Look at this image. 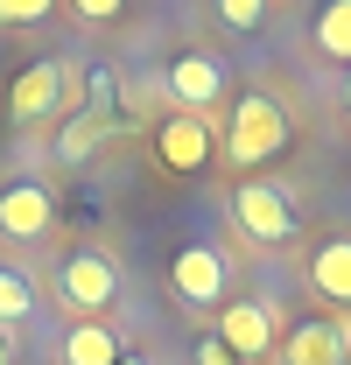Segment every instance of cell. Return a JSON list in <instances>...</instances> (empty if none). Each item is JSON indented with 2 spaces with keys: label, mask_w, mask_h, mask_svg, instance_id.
Returning a JSON list of instances; mask_svg holds the SVG:
<instances>
[{
  "label": "cell",
  "mask_w": 351,
  "mask_h": 365,
  "mask_svg": "<svg viewBox=\"0 0 351 365\" xmlns=\"http://www.w3.org/2000/svg\"><path fill=\"white\" fill-rule=\"evenodd\" d=\"M345 91H351V71H345Z\"/></svg>",
  "instance_id": "cell-23"
},
{
  "label": "cell",
  "mask_w": 351,
  "mask_h": 365,
  "mask_svg": "<svg viewBox=\"0 0 351 365\" xmlns=\"http://www.w3.org/2000/svg\"><path fill=\"white\" fill-rule=\"evenodd\" d=\"M274 7H281V0H274ZM288 7H302V0H288Z\"/></svg>",
  "instance_id": "cell-22"
},
{
  "label": "cell",
  "mask_w": 351,
  "mask_h": 365,
  "mask_svg": "<svg viewBox=\"0 0 351 365\" xmlns=\"http://www.w3.org/2000/svg\"><path fill=\"white\" fill-rule=\"evenodd\" d=\"M120 359H127V337H120L113 317L63 323V337H56V365H120Z\"/></svg>",
  "instance_id": "cell-12"
},
{
  "label": "cell",
  "mask_w": 351,
  "mask_h": 365,
  "mask_svg": "<svg viewBox=\"0 0 351 365\" xmlns=\"http://www.w3.org/2000/svg\"><path fill=\"white\" fill-rule=\"evenodd\" d=\"M0 365H21V337L14 330H0Z\"/></svg>",
  "instance_id": "cell-19"
},
{
  "label": "cell",
  "mask_w": 351,
  "mask_h": 365,
  "mask_svg": "<svg viewBox=\"0 0 351 365\" xmlns=\"http://www.w3.org/2000/svg\"><path fill=\"white\" fill-rule=\"evenodd\" d=\"M211 21H218L225 36H260L267 21H274V0H211Z\"/></svg>",
  "instance_id": "cell-16"
},
{
  "label": "cell",
  "mask_w": 351,
  "mask_h": 365,
  "mask_svg": "<svg viewBox=\"0 0 351 365\" xmlns=\"http://www.w3.org/2000/svg\"><path fill=\"white\" fill-rule=\"evenodd\" d=\"M274 365H345V317H330V309H309V317L281 323Z\"/></svg>",
  "instance_id": "cell-11"
},
{
  "label": "cell",
  "mask_w": 351,
  "mask_h": 365,
  "mask_svg": "<svg viewBox=\"0 0 351 365\" xmlns=\"http://www.w3.org/2000/svg\"><path fill=\"white\" fill-rule=\"evenodd\" d=\"M43 295H49L71 323H98L106 309H120V295H127V267H120L106 246L78 239V246H63V253L49 260Z\"/></svg>",
  "instance_id": "cell-2"
},
{
  "label": "cell",
  "mask_w": 351,
  "mask_h": 365,
  "mask_svg": "<svg viewBox=\"0 0 351 365\" xmlns=\"http://www.w3.org/2000/svg\"><path fill=\"white\" fill-rule=\"evenodd\" d=\"M309 56L330 63V71H351V0H316V14H309Z\"/></svg>",
  "instance_id": "cell-15"
},
{
  "label": "cell",
  "mask_w": 351,
  "mask_h": 365,
  "mask_svg": "<svg viewBox=\"0 0 351 365\" xmlns=\"http://www.w3.org/2000/svg\"><path fill=\"white\" fill-rule=\"evenodd\" d=\"M148 140H155V162L169 176H204L218 162V127L211 120H190V113H162Z\"/></svg>",
  "instance_id": "cell-9"
},
{
  "label": "cell",
  "mask_w": 351,
  "mask_h": 365,
  "mask_svg": "<svg viewBox=\"0 0 351 365\" xmlns=\"http://www.w3.org/2000/svg\"><path fill=\"white\" fill-rule=\"evenodd\" d=\"M43 274L29 267V260H0V330H14V337H21V330H29V323L43 317Z\"/></svg>",
  "instance_id": "cell-13"
},
{
  "label": "cell",
  "mask_w": 351,
  "mask_h": 365,
  "mask_svg": "<svg viewBox=\"0 0 351 365\" xmlns=\"http://www.w3.org/2000/svg\"><path fill=\"white\" fill-rule=\"evenodd\" d=\"M113 127H120L113 113H91V106H78L71 120H56V140H49V155H56L63 169H78V162H91V155L113 140Z\"/></svg>",
  "instance_id": "cell-14"
},
{
  "label": "cell",
  "mask_w": 351,
  "mask_h": 365,
  "mask_svg": "<svg viewBox=\"0 0 351 365\" xmlns=\"http://www.w3.org/2000/svg\"><path fill=\"white\" fill-rule=\"evenodd\" d=\"M345 359H351V317H345Z\"/></svg>",
  "instance_id": "cell-21"
},
{
  "label": "cell",
  "mask_w": 351,
  "mask_h": 365,
  "mask_svg": "<svg viewBox=\"0 0 351 365\" xmlns=\"http://www.w3.org/2000/svg\"><path fill=\"white\" fill-rule=\"evenodd\" d=\"M120 365H155V359H141V351H127V359H120Z\"/></svg>",
  "instance_id": "cell-20"
},
{
  "label": "cell",
  "mask_w": 351,
  "mask_h": 365,
  "mask_svg": "<svg viewBox=\"0 0 351 365\" xmlns=\"http://www.w3.org/2000/svg\"><path fill=\"white\" fill-rule=\"evenodd\" d=\"M56 232V197L43 176H0V246L7 260H29Z\"/></svg>",
  "instance_id": "cell-6"
},
{
  "label": "cell",
  "mask_w": 351,
  "mask_h": 365,
  "mask_svg": "<svg viewBox=\"0 0 351 365\" xmlns=\"http://www.w3.org/2000/svg\"><path fill=\"white\" fill-rule=\"evenodd\" d=\"M63 0H0V29H49Z\"/></svg>",
  "instance_id": "cell-18"
},
{
  "label": "cell",
  "mask_w": 351,
  "mask_h": 365,
  "mask_svg": "<svg viewBox=\"0 0 351 365\" xmlns=\"http://www.w3.org/2000/svg\"><path fill=\"white\" fill-rule=\"evenodd\" d=\"M281 323H288V317H281L267 295H225L211 337L225 344V359H232V365H267V359H274V344H281Z\"/></svg>",
  "instance_id": "cell-7"
},
{
  "label": "cell",
  "mask_w": 351,
  "mask_h": 365,
  "mask_svg": "<svg viewBox=\"0 0 351 365\" xmlns=\"http://www.w3.org/2000/svg\"><path fill=\"white\" fill-rule=\"evenodd\" d=\"M63 14H71L78 29H120L133 14V0H63Z\"/></svg>",
  "instance_id": "cell-17"
},
{
  "label": "cell",
  "mask_w": 351,
  "mask_h": 365,
  "mask_svg": "<svg viewBox=\"0 0 351 365\" xmlns=\"http://www.w3.org/2000/svg\"><path fill=\"white\" fill-rule=\"evenodd\" d=\"M85 71H78V56H63V49H49L36 63H21L14 71V85H7V120L21 127V134H36L49 120H71L78 106H85Z\"/></svg>",
  "instance_id": "cell-4"
},
{
  "label": "cell",
  "mask_w": 351,
  "mask_h": 365,
  "mask_svg": "<svg viewBox=\"0 0 351 365\" xmlns=\"http://www.w3.org/2000/svg\"><path fill=\"white\" fill-rule=\"evenodd\" d=\"M295 148V113H288V98L267 85H246L232 91V106H225V134H218V155L239 169V182L274 169L281 155Z\"/></svg>",
  "instance_id": "cell-1"
},
{
  "label": "cell",
  "mask_w": 351,
  "mask_h": 365,
  "mask_svg": "<svg viewBox=\"0 0 351 365\" xmlns=\"http://www.w3.org/2000/svg\"><path fill=\"white\" fill-rule=\"evenodd\" d=\"M302 281L330 317H351V232H316L302 246Z\"/></svg>",
  "instance_id": "cell-10"
},
{
  "label": "cell",
  "mask_w": 351,
  "mask_h": 365,
  "mask_svg": "<svg viewBox=\"0 0 351 365\" xmlns=\"http://www.w3.org/2000/svg\"><path fill=\"white\" fill-rule=\"evenodd\" d=\"M169 295L190 309V317H211L225 295H232V260H225V246L183 239V246L169 253Z\"/></svg>",
  "instance_id": "cell-8"
},
{
  "label": "cell",
  "mask_w": 351,
  "mask_h": 365,
  "mask_svg": "<svg viewBox=\"0 0 351 365\" xmlns=\"http://www.w3.org/2000/svg\"><path fill=\"white\" fill-rule=\"evenodd\" d=\"M162 113H190V120H211L225 106V91H232V71H225L218 49H176L169 63H162Z\"/></svg>",
  "instance_id": "cell-5"
},
{
  "label": "cell",
  "mask_w": 351,
  "mask_h": 365,
  "mask_svg": "<svg viewBox=\"0 0 351 365\" xmlns=\"http://www.w3.org/2000/svg\"><path fill=\"white\" fill-rule=\"evenodd\" d=\"M345 127H351V113H345Z\"/></svg>",
  "instance_id": "cell-24"
},
{
  "label": "cell",
  "mask_w": 351,
  "mask_h": 365,
  "mask_svg": "<svg viewBox=\"0 0 351 365\" xmlns=\"http://www.w3.org/2000/svg\"><path fill=\"white\" fill-rule=\"evenodd\" d=\"M218 211H225V225H232V246H246V253H281V246L302 239L295 190H281V182H267V176L232 182L218 197Z\"/></svg>",
  "instance_id": "cell-3"
}]
</instances>
